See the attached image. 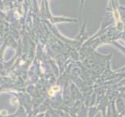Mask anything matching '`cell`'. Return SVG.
<instances>
[{
  "label": "cell",
  "instance_id": "cell-1",
  "mask_svg": "<svg viewBox=\"0 0 125 117\" xmlns=\"http://www.w3.org/2000/svg\"><path fill=\"white\" fill-rule=\"evenodd\" d=\"M60 91V87L59 86H56V85H55V86H53L51 88L49 91H48V94L50 95V96H53V95Z\"/></svg>",
  "mask_w": 125,
  "mask_h": 117
},
{
  "label": "cell",
  "instance_id": "cell-2",
  "mask_svg": "<svg viewBox=\"0 0 125 117\" xmlns=\"http://www.w3.org/2000/svg\"><path fill=\"white\" fill-rule=\"evenodd\" d=\"M114 16H115V19H116L117 21H118V20H120V14H119V13L117 11V10L114 11Z\"/></svg>",
  "mask_w": 125,
  "mask_h": 117
}]
</instances>
